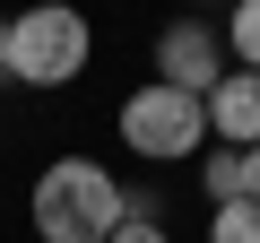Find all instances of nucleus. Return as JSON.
Wrapping results in <instances>:
<instances>
[{
    "instance_id": "1",
    "label": "nucleus",
    "mask_w": 260,
    "mask_h": 243,
    "mask_svg": "<svg viewBox=\"0 0 260 243\" xmlns=\"http://www.w3.org/2000/svg\"><path fill=\"white\" fill-rule=\"evenodd\" d=\"M121 226V183L95 157H61L35 183V234L44 243H113Z\"/></svg>"
},
{
    "instance_id": "2",
    "label": "nucleus",
    "mask_w": 260,
    "mask_h": 243,
    "mask_svg": "<svg viewBox=\"0 0 260 243\" xmlns=\"http://www.w3.org/2000/svg\"><path fill=\"white\" fill-rule=\"evenodd\" d=\"M87 18L78 9H26V18H9V78H26V87H70L78 70H87Z\"/></svg>"
},
{
    "instance_id": "3",
    "label": "nucleus",
    "mask_w": 260,
    "mask_h": 243,
    "mask_svg": "<svg viewBox=\"0 0 260 243\" xmlns=\"http://www.w3.org/2000/svg\"><path fill=\"white\" fill-rule=\"evenodd\" d=\"M121 148L130 157H200L208 148V113H200V96H182V87H139V96H121Z\"/></svg>"
},
{
    "instance_id": "4",
    "label": "nucleus",
    "mask_w": 260,
    "mask_h": 243,
    "mask_svg": "<svg viewBox=\"0 0 260 243\" xmlns=\"http://www.w3.org/2000/svg\"><path fill=\"white\" fill-rule=\"evenodd\" d=\"M217 78H225V44H217V26H200V18H174V26L156 35V87L208 96Z\"/></svg>"
},
{
    "instance_id": "5",
    "label": "nucleus",
    "mask_w": 260,
    "mask_h": 243,
    "mask_svg": "<svg viewBox=\"0 0 260 243\" xmlns=\"http://www.w3.org/2000/svg\"><path fill=\"white\" fill-rule=\"evenodd\" d=\"M200 113H208V139L217 148H260V70H225L200 96Z\"/></svg>"
},
{
    "instance_id": "6",
    "label": "nucleus",
    "mask_w": 260,
    "mask_h": 243,
    "mask_svg": "<svg viewBox=\"0 0 260 243\" xmlns=\"http://www.w3.org/2000/svg\"><path fill=\"white\" fill-rule=\"evenodd\" d=\"M200 183H208V200L225 208V200H243V148H208L200 157Z\"/></svg>"
},
{
    "instance_id": "7",
    "label": "nucleus",
    "mask_w": 260,
    "mask_h": 243,
    "mask_svg": "<svg viewBox=\"0 0 260 243\" xmlns=\"http://www.w3.org/2000/svg\"><path fill=\"white\" fill-rule=\"evenodd\" d=\"M208 243H260V200H225L208 217Z\"/></svg>"
},
{
    "instance_id": "8",
    "label": "nucleus",
    "mask_w": 260,
    "mask_h": 243,
    "mask_svg": "<svg viewBox=\"0 0 260 243\" xmlns=\"http://www.w3.org/2000/svg\"><path fill=\"white\" fill-rule=\"evenodd\" d=\"M225 44H234V61H243V70H260V0H243V9L225 18Z\"/></svg>"
},
{
    "instance_id": "9",
    "label": "nucleus",
    "mask_w": 260,
    "mask_h": 243,
    "mask_svg": "<svg viewBox=\"0 0 260 243\" xmlns=\"http://www.w3.org/2000/svg\"><path fill=\"white\" fill-rule=\"evenodd\" d=\"M113 243H174V234H165V226H139V217H121V226H113Z\"/></svg>"
},
{
    "instance_id": "10",
    "label": "nucleus",
    "mask_w": 260,
    "mask_h": 243,
    "mask_svg": "<svg viewBox=\"0 0 260 243\" xmlns=\"http://www.w3.org/2000/svg\"><path fill=\"white\" fill-rule=\"evenodd\" d=\"M243 200H260V148H243Z\"/></svg>"
},
{
    "instance_id": "11",
    "label": "nucleus",
    "mask_w": 260,
    "mask_h": 243,
    "mask_svg": "<svg viewBox=\"0 0 260 243\" xmlns=\"http://www.w3.org/2000/svg\"><path fill=\"white\" fill-rule=\"evenodd\" d=\"M0 78H9V18H0Z\"/></svg>"
}]
</instances>
